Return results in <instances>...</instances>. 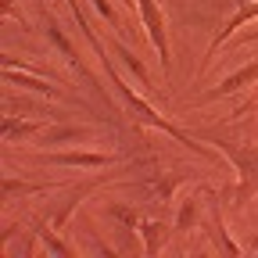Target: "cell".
Listing matches in <instances>:
<instances>
[{
	"label": "cell",
	"mask_w": 258,
	"mask_h": 258,
	"mask_svg": "<svg viewBox=\"0 0 258 258\" xmlns=\"http://www.w3.org/2000/svg\"><path fill=\"white\" fill-rule=\"evenodd\" d=\"M137 8H140V18H144V25H147V32H151V40H154V47H158L161 69L169 72V40H165V22H161V11H158L154 0H137Z\"/></svg>",
	"instance_id": "6da1fadb"
},
{
	"label": "cell",
	"mask_w": 258,
	"mask_h": 258,
	"mask_svg": "<svg viewBox=\"0 0 258 258\" xmlns=\"http://www.w3.org/2000/svg\"><path fill=\"white\" fill-rule=\"evenodd\" d=\"M50 161H57V165H79V169H101V165H108V154H93V151H86V154H54Z\"/></svg>",
	"instance_id": "7a4b0ae2"
},
{
	"label": "cell",
	"mask_w": 258,
	"mask_h": 258,
	"mask_svg": "<svg viewBox=\"0 0 258 258\" xmlns=\"http://www.w3.org/2000/svg\"><path fill=\"white\" fill-rule=\"evenodd\" d=\"M251 79H258V61H254V64H247V69H240L237 76H226V79H222V83H219V86H215V90L208 93V97H219V93L240 90V86H244V83H251Z\"/></svg>",
	"instance_id": "3957f363"
},
{
	"label": "cell",
	"mask_w": 258,
	"mask_h": 258,
	"mask_svg": "<svg viewBox=\"0 0 258 258\" xmlns=\"http://www.w3.org/2000/svg\"><path fill=\"white\" fill-rule=\"evenodd\" d=\"M247 18H258V4H251V8H244V11H240V15H237V18L230 22V25H226V32H222V36L215 40V47H222L226 40H230V32H233V29H240V25H244ZM215 47H212V50H215Z\"/></svg>",
	"instance_id": "277c9868"
},
{
	"label": "cell",
	"mask_w": 258,
	"mask_h": 258,
	"mask_svg": "<svg viewBox=\"0 0 258 258\" xmlns=\"http://www.w3.org/2000/svg\"><path fill=\"white\" fill-rule=\"evenodd\" d=\"M8 79H11V83H22V86H29V90H36V93H47V97L54 93L43 79H36V76H18L15 69H8Z\"/></svg>",
	"instance_id": "5b68a950"
},
{
	"label": "cell",
	"mask_w": 258,
	"mask_h": 258,
	"mask_svg": "<svg viewBox=\"0 0 258 258\" xmlns=\"http://www.w3.org/2000/svg\"><path fill=\"white\" fill-rule=\"evenodd\" d=\"M50 40H54V43H57V47L64 50V57H69L72 64H79V57H76V47H72L69 40H64V32H61V25H57L54 18H50Z\"/></svg>",
	"instance_id": "8992f818"
},
{
	"label": "cell",
	"mask_w": 258,
	"mask_h": 258,
	"mask_svg": "<svg viewBox=\"0 0 258 258\" xmlns=\"http://www.w3.org/2000/svg\"><path fill=\"white\" fill-rule=\"evenodd\" d=\"M118 57H122V61L129 64V69H133V76H137V79L147 86V69H144V64L137 61V54H133V50H125V47H118Z\"/></svg>",
	"instance_id": "52a82bcc"
},
{
	"label": "cell",
	"mask_w": 258,
	"mask_h": 258,
	"mask_svg": "<svg viewBox=\"0 0 258 258\" xmlns=\"http://www.w3.org/2000/svg\"><path fill=\"white\" fill-rule=\"evenodd\" d=\"M32 129H36V122H15V118H8V122H4V137L15 140L18 133H32Z\"/></svg>",
	"instance_id": "ba28073f"
},
{
	"label": "cell",
	"mask_w": 258,
	"mask_h": 258,
	"mask_svg": "<svg viewBox=\"0 0 258 258\" xmlns=\"http://www.w3.org/2000/svg\"><path fill=\"white\" fill-rule=\"evenodd\" d=\"M83 137V129H54L50 140H79Z\"/></svg>",
	"instance_id": "9c48e42d"
},
{
	"label": "cell",
	"mask_w": 258,
	"mask_h": 258,
	"mask_svg": "<svg viewBox=\"0 0 258 258\" xmlns=\"http://www.w3.org/2000/svg\"><path fill=\"white\" fill-rule=\"evenodd\" d=\"M93 4H97V11L104 15V22H115V8L108 4V0H93Z\"/></svg>",
	"instance_id": "30bf717a"
},
{
	"label": "cell",
	"mask_w": 258,
	"mask_h": 258,
	"mask_svg": "<svg viewBox=\"0 0 258 258\" xmlns=\"http://www.w3.org/2000/svg\"><path fill=\"white\" fill-rule=\"evenodd\" d=\"M125 4H133V0H125Z\"/></svg>",
	"instance_id": "8fae6325"
}]
</instances>
